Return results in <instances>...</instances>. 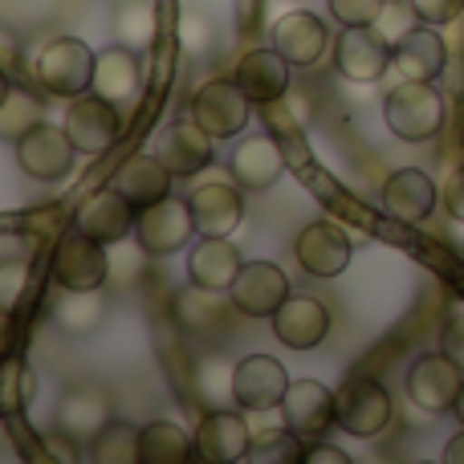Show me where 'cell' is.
<instances>
[{
    "label": "cell",
    "instance_id": "obj_33",
    "mask_svg": "<svg viewBox=\"0 0 464 464\" xmlns=\"http://www.w3.org/2000/svg\"><path fill=\"white\" fill-rule=\"evenodd\" d=\"M139 440H143V428L127 424V420H111V424L90 440V457L98 464H139L143 460Z\"/></svg>",
    "mask_w": 464,
    "mask_h": 464
},
{
    "label": "cell",
    "instance_id": "obj_8",
    "mask_svg": "<svg viewBox=\"0 0 464 464\" xmlns=\"http://www.w3.org/2000/svg\"><path fill=\"white\" fill-rule=\"evenodd\" d=\"M334 70L343 73L346 82L371 86V82H379L387 70H392V41L379 37L375 24L343 29L334 41Z\"/></svg>",
    "mask_w": 464,
    "mask_h": 464
},
{
    "label": "cell",
    "instance_id": "obj_13",
    "mask_svg": "<svg viewBox=\"0 0 464 464\" xmlns=\"http://www.w3.org/2000/svg\"><path fill=\"white\" fill-rule=\"evenodd\" d=\"M228 294H232V305L240 314H248V318H273L281 310V302L289 297V277L273 261H248L240 265Z\"/></svg>",
    "mask_w": 464,
    "mask_h": 464
},
{
    "label": "cell",
    "instance_id": "obj_4",
    "mask_svg": "<svg viewBox=\"0 0 464 464\" xmlns=\"http://www.w3.org/2000/svg\"><path fill=\"white\" fill-rule=\"evenodd\" d=\"M464 387V367L452 354H420L408 371V400L428 416H444L457 408V395Z\"/></svg>",
    "mask_w": 464,
    "mask_h": 464
},
{
    "label": "cell",
    "instance_id": "obj_17",
    "mask_svg": "<svg viewBox=\"0 0 464 464\" xmlns=\"http://www.w3.org/2000/svg\"><path fill=\"white\" fill-rule=\"evenodd\" d=\"M289 70H294V65L269 45V49H248V53H240L232 78L253 98V106H273V102H281V98H289V86H294Z\"/></svg>",
    "mask_w": 464,
    "mask_h": 464
},
{
    "label": "cell",
    "instance_id": "obj_14",
    "mask_svg": "<svg viewBox=\"0 0 464 464\" xmlns=\"http://www.w3.org/2000/svg\"><path fill=\"white\" fill-rule=\"evenodd\" d=\"M135 217H139V208L111 184L82 204L78 217H73V228L86 232L98 245H122V240L135 232Z\"/></svg>",
    "mask_w": 464,
    "mask_h": 464
},
{
    "label": "cell",
    "instance_id": "obj_37",
    "mask_svg": "<svg viewBox=\"0 0 464 464\" xmlns=\"http://www.w3.org/2000/svg\"><path fill=\"white\" fill-rule=\"evenodd\" d=\"M212 37H217V29H212V21L204 13H196V8H184L176 21V41L184 53L192 57H204L212 49Z\"/></svg>",
    "mask_w": 464,
    "mask_h": 464
},
{
    "label": "cell",
    "instance_id": "obj_39",
    "mask_svg": "<svg viewBox=\"0 0 464 464\" xmlns=\"http://www.w3.org/2000/svg\"><path fill=\"white\" fill-rule=\"evenodd\" d=\"M416 21L420 16H416V8H411V0H387L379 21H375V33L383 41H392V49H395V41H400L403 33L416 29Z\"/></svg>",
    "mask_w": 464,
    "mask_h": 464
},
{
    "label": "cell",
    "instance_id": "obj_10",
    "mask_svg": "<svg viewBox=\"0 0 464 464\" xmlns=\"http://www.w3.org/2000/svg\"><path fill=\"white\" fill-rule=\"evenodd\" d=\"M228 392H232V403L245 411H269V408H281L289 392V375L273 354H248V359L237 362L228 379Z\"/></svg>",
    "mask_w": 464,
    "mask_h": 464
},
{
    "label": "cell",
    "instance_id": "obj_26",
    "mask_svg": "<svg viewBox=\"0 0 464 464\" xmlns=\"http://www.w3.org/2000/svg\"><path fill=\"white\" fill-rule=\"evenodd\" d=\"M171 179L176 176L168 171V163H163L160 155L139 151V155H130V160H122V168L114 171L111 184L119 188L135 208H147V204H160L163 196H171Z\"/></svg>",
    "mask_w": 464,
    "mask_h": 464
},
{
    "label": "cell",
    "instance_id": "obj_9",
    "mask_svg": "<svg viewBox=\"0 0 464 464\" xmlns=\"http://www.w3.org/2000/svg\"><path fill=\"white\" fill-rule=\"evenodd\" d=\"M16 147V163H21L24 176L41 179V184H53V179H65L73 168V160H78V147H73L70 130L65 127H49V122H41V127H33L29 135L21 139Z\"/></svg>",
    "mask_w": 464,
    "mask_h": 464
},
{
    "label": "cell",
    "instance_id": "obj_16",
    "mask_svg": "<svg viewBox=\"0 0 464 464\" xmlns=\"http://www.w3.org/2000/svg\"><path fill=\"white\" fill-rule=\"evenodd\" d=\"M330 45L326 21L310 8H294V13H281L277 24H273V49L285 57L289 65H318L322 53Z\"/></svg>",
    "mask_w": 464,
    "mask_h": 464
},
{
    "label": "cell",
    "instance_id": "obj_29",
    "mask_svg": "<svg viewBox=\"0 0 464 464\" xmlns=\"http://www.w3.org/2000/svg\"><path fill=\"white\" fill-rule=\"evenodd\" d=\"M228 302H232L228 289H212L192 281V285H184L176 294V322L184 330H192V334H204V330L220 326V318L228 314Z\"/></svg>",
    "mask_w": 464,
    "mask_h": 464
},
{
    "label": "cell",
    "instance_id": "obj_48",
    "mask_svg": "<svg viewBox=\"0 0 464 464\" xmlns=\"http://www.w3.org/2000/svg\"><path fill=\"white\" fill-rule=\"evenodd\" d=\"M8 90H13V82H8V73L0 70V102H5V98H8Z\"/></svg>",
    "mask_w": 464,
    "mask_h": 464
},
{
    "label": "cell",
    "instance_id": "obj_18",
    "mask_svg": "<svg viewBox=\"0 0 464 464\" xmlns=\"http://www.w3.org/2000/svg\"><path fill=\"white\" fill-rule=\"evenodd\" d=\"M273 334H277V343L289 346V351H314V346L330 334L326 302L305 297V294H289L285 302H281V310L273 314Z\"/></svg>",
    "mask_w": 464,
    "mask_h": 464
},
{
    "label": "cell",
    "instance_id": "obj_7",
    "mask_svg": "<svg viewBox=\"0 0 464 464\" xmlns=\"http://www.w3.org/2000/svg\"><path fill=\"white\" fill-rule=\"evenodd\" d=\"M65 130H70L73 147L78 155H102L119 143V130H122V114H119V102L102 94H82V98H70V111H65Z\"/></svg>",
    "mask_w": 464,
    "mask_h": 464
},
{
    "label": "cell",
    "instance_id": "obj_5",
    "mask_svg": "<svg viewBox=\"0 0 464 464\" xmlns=\"http://www.w3.org/2000/svg\"><path fill=\"white\" fill-rule=\"evenodd\" d=\"M253 98L240 90L237 78H208L192 98V119L208 130L212 139H232L248 127Z\"/></svg>",
    "mask_w": 464,
    "mask_h": 464
},
{
    "label": "cell",
    "instance_id": "obj_2",
    "mask_svg": "<svg viewBox=\"0 0 464 464\" xmlns=\"http://www.w3.org/2000/svg\"><path fill=\"white\" fill-rule=\"evenodd\" d=\"M334 408H338V428L354 440H371L379 436L395 416L392 392L371 375H351L338 383L334 392Z\"/></svg>",
    "mask_w": 464,
    "mask_h": 464
},
{
    "label": "cell",
    "instance_id": "obj_21",
    "mask_svg": "<svg viewBox=\"0 0 464 464\" xmlns=\"http://www.w3.org/2000/svg\"><path fill=\"white\" fill-rule=\"evenodd\" d=\"M212 143H217V139H212L196 119H179L163 130L155 155L168 163L171 176L184 179V176H200V171L212 163Z\"/></svg>",
    "mask_w": 464,
    "mask_h": 464
},
{
    "label": "cell",
    "instance_id": "obj_25",
    "mask_svg": "<svg viewBox=\"0 0 464 464\" xmlns=\"http://www.w3.org/2000/svg\"><path fill=\"white\" fill-rule=\"evenodd\" d=\"M248 420L237 416V411H208L196 428V457L212 460V464H232V460H245L248 452Z\"/></svg>",
    "mask_w": 464,
    "mask_h": 464
},
{
    "label": "cell",
    "instance_id": "obj_23",
    "mask_svg": "<svg viewBox=\"0 0 464 464\" xmlns=\"http://www.w3.org/2000/svg\"><path fill=\"white\" fill-rule=\"evenodd\" d=\"M106 424H111V400H106L102 387H70L57 403V432H65L73 444L94 440Z\"/></svg>",
    "mask_w": 464,
    "mask_h": 464
},
{
    "label": "cell",
    "instance_id": "obj_38",
    "mask_svg": "<svg viewBox=\"0 0 464 464\" xmlns=\"http://www.w3.org/2000/svg\"><path fill=\"white\" fill-rule=\"evenodd\" d=\"M29 281H33V269L24 256H5L0 261V305L5 310H21L24 294H29Z\"/></svg>",
    "mask_w": 464,
    "mask_h": 464
},
{
    "label": "cell",
    "instance_id": "obj_24",
    "mask_svg": "<svg viewBox=\"0 0 464 464\" xmlns=\"http://www.w3.org/2000/svg\"><path fill=\"white\" fill-rule=\"evenodd\" d=\"M188 204H192V220H196L200 237H228V232L240 225V217H245V200H240V192L232 184H225V179L192 188Z\"/></svg>",
    "mask_w": 464,
    "mask_h": 464
},
{
    "label": "cell",
    "instance_id": "obj_31",
    "mask_svg": "<svg viewBox=\"0 0 464 464\" xmlns=\"http://www.w3.org/2000/svg\"><path fill=\"white\" fill-rule=\"evenodd\" d=\"M102 318H106L102 289H62V297L53 302V322L65 334H90Z\"/></svg>",
    "mask_w": 464,
    "mask_h": 464
},
{
    "label": "cell",
    "instance_id": "obj_36",
    "mask_svg": "<svg viewBox=\"0 0 464 464\" xmlns=\"http://www.w3.org/2000/svg\"><path fill=\"white\" fill-rule=\"evenodd\" d=\"M37 395V375L21 359H0V416L24 411Z\"/></svg>",
    "mask_w": 464,
    "mask_h": 464
},
{
    "label": "cell",
    "instance_id": "obj_19",
    "mask_svg": "<svg viewBox=\"0 0 464 464\" xmlns=\"http://www.w3.org/2000/svg\"><path fill=\"white\" fill-rule=\"evenodd\" d=\"M449 65V45L436 33V24H416L411 33H403L392 49V70L400 78L411 82H436Z\"/></svg>",
    "mask_w": 464,
    "mask_h": 464
},
{
    "label": "cell",
    "instance_id": "obj_28",
    "mask_svg": "<svg viewBox=\"0 0 464 464\" xmlns=\"http://www.w3.org/2000/svg\"><path fill=\"white\" fill-rule=\"evenodd\" d=\"M240 253L228 237H204L200 245L188 253V277L212 289H228L240 273Z\"/></svg>",
    "mask_w": 464,
    "mask_h": 464
},
{
    "label": "cell",
    "instance_id": "obj_40",
    "mask_svg": "<svg viewBox=\"0 0 464 464\" xmlns=\"http://www.w3.org/2000/svg\"><path fill=\"white\" fill-rule=\"evenodd\" d=\"M387 0H330V16H334L343 29H354V24H375L379 13H383Z\"/></svg>",
    "mask_w": 464,
    "mask_h": 464
},
{
    "label": "cell",
    "instance_id": "obj_6",
    "mask_svg": "<svg viewBox=\"0 0 464 464\" xmlns=\"http://www.w3.org/2000/svg\"><path fill=\"white\" fill-rule=\"evenodd\" d=\"M196 232L192 220V204L163 196L160 204H147L135 217V240L147 256H171L188 245V237Z\"/></svg>",
    "mask_w": 464,
    "mask_h": 464
},
{
    "label": "cell",
    "instance_id": "obj_15",
    "mask_svg": "<svg viewBox=\"0 0 464 464\" xmlns=\"http://www.w3.org/2000/svg\"><path fill=\"white\" fill-rule=\"evenodd\" d=\"M294 256L310 277H338V273L351 265L354 245L338 225H330V220H314V225H305L302 232H297Z\"/></svg>",
    "mask_w": 464,
    "mask_h": 464
},
{
    "label": "cell",
    "instance_id": "obj_49",
    "mask_svg": "<svg viewBox=\"0 0 464 464\" xmlns=\"http://www.w3.org/2000/svg\"><path fill=\"white\" fill-rule=\"evenodd\" d=\"M460 143H464V122H460Z\"/></svg>",
    "mask_w": 464,
    "mask_h": 464
},
{
    "label": "cell",
    "instance_id": "obj_50",
    "mask_svg": "<svg viewBox=\"0 0 464 464\" xmlns=\"http://www.w3.org/2000/svg\"><path fill=\"white\" fill-rule=\"evenodd\" d=\"M114 5H119V0H114Z\"/></svg>",
    "mask_w": 464,
    "mask_h": 464
},
{
    "label": "cell",
    "instance_id": "obj_27",
    "mask_svg": "<svg viewBox=\"0 0 464 464\" xmlns=\"http://www.w3.org/2000/svg\"><path fill=\"white\" fill-rule=\"evenodd\" d=\"M143 86V70H139V53L114 41L111 49H98V70H94V94L122 102L135 98Z\"/></svg>",
    "mask_w": 464,
    "mask_h": 464
},
{
    "label": "cell",
    "instance_id": "obj_42",
    "mask_svg": "<svg viewBox=\"0 0 464 464\" xmlns=\"http://www.w3.org/2000/svg\"><path fill=\"white\" fill-rule=\"evenodd\" d=\"M411 8H416V16L424 24H452L457 16L464 13V0H411Z\"/></svg>",
    "mask_w": 464,
    "mask_h": 464
},
{
    "label": "cell",
    "instance_id": "obj_35",
    "mask_svg": "<svg viewBox=\"0 0 464 464\" xmlns=\"http://www.w3.org/2000/svg\"><path fill=\"white\" fill-rule=\"evenodd\" d=\"M245 460L253 464H297L305 460L302 452V436L294 432V428H265V432H256L253 440H248V452Z\"/></svg>",
    "mask_w": 464,
    "mask_h": 464
},
{
    "label": "cell",
    "instance_id": "obj_45",
    "mask_svg": "<svg viewBox=\"0 0 464 464\" xmlns=\"http://www.w3.org/2000/svg\"><path fill=\"white\" fill-rule=\"evenodd\" d=\"M305 464H351L343 449H330V444H318V449L305 452Z\"/></svg>",
    "mask_w": 464,
    "mask_h": 464
},
{
    "label": "cell",
    "instance_id": "obj_20",
    "mask_svg": "<svg viewBox=\"0 0 464 464\" xmlns=\"http://www.w3.org/2000/svg\"><path fill=\"white\" fill-rule=\"evenodd\" d=\"M440 204V188L428 171L420 168H400L387 176L383 184V208L387 217L403 220V225H420V220L432 217V208Z\"/></svg>",
    "mask_w": 464,
    "mask_h": 464
},
{
    "label": "cell",
    "instance_id": "obj_3",
    "mask_svg": "<svg viewBox=\"0 0 464 464\" xmlns=\"http://www.w3.org/2000/svg\"><path fill=\"white\" fill-rule=\"evenodd\" d=\"M98 53L78 37H57L37 53V82L57 98H82L94 90Z\"/></svg>",
    "mask_w": 464,
    "mask_h": 464
},
{
    "label": "cell",
    "instance_id": "obj_41",
    "mask_svg": "<svg viewBox=\"0 0 464 464\" xmlns=\"http://www.w3.org/2000/svg\"><path fill=\"white\" fill-rule=\"evenodd\" d=\"M440 351L452 354L464 367V302L449 305V318H444V330H440Z\"/></svg>",
    "mask_w": 464,
    "mask_h": 464
},
{
    "label": "cell",
    "instance_id": "obj_34",
    "mask_svg": "<svg viewBox=\"0 0 464 464\" xmlns=\"http://www.w3.org/2000/svg\"><path fill=\"white\" fill-rule=\"evenodd\" d=\"M41 119H45L41 98L24 86H13L8 98L0 102V139H5V143H21L33 127H41Z\"/></svg>",
    "mask_w": 464,
    "mask_h": 464
},
{
    "label": "cell",
    "instance_id": "obj_12",
    "mask_svg": "<svg viewBox=\"0 0 464 464\" xmlns=\"http://www.w3.org/2000/svg\"><path fill=\"white\" fill-rule=\"evenodd\" d=\"M281 416H285V428H294L302 440H322L338 424L334 392L326 383H318V379H289Z\"/></svg>",
    "mask_w": 464,
    "mask_h": 464
},
{
    "label": "cell",
    "instance_id": "obj_43",
    "mask_svg": "<svg viewBox=\"0 0 464 464\" xmlns=\"http://www.w3.org/2000/svg\"><path fill=\"white\" fill-rule=\"evenodd\" d=\"M440 204H444V212H449L457 225H464V163L457 171H452L449 179H444V188H440Z\"/></svg>",
    "mask_w": 464,
    "mask_h": 464
},
{
    "label": "cell",
    "instance_id": "obj_30",
    "mask_svg": "<svg viewBox=\"0 0 464 464\" xmlns=\"http://www.w3.org/2000/svg\"><path fill=\"white\" fill-rule=\"evenodd\" d=\"M114 41L135 53H147L155 45V33H160V16H155V5L151 0H119L114 5Z\"/></svg>",
    "mask_w": 464,
    "mask_h": 464
},
{
    "label": "cell",
    "instance_id": "obj_32",
    "mask_svg": "<svg viewBox=\"0 0 464 464\" xmlns=\"http://www.w3.org/2000/svg\"><path fill=\"white\" fill-rule=\"evenodd\" d=\"M139 449H143V464H184V460H192V452H196V436L188 440V432L179 424L155 420V424L143 428Z\"/></svg>",
    "mask_w": 464,
    "mask_h": 464
},
{
    "label": "cell",
    "instance_id": "obj_22",
    "mask_svg": "<svg viewBox=\"0 0 464 464\" xmlns=\"http://www.w3.org/2000/svg\"><path fill=\"white\" fill-rule=\"evenodd\" d=\"M228 171L245 192H269L281 179V171H285V155H281V147L269 135H248L232 151Z\"/></svg>",
    "mask_w": 464,
    "mask_h": 464
},
{
    "label": "cell",
    "instance_id": "obj_11",
    "mask_svg": "<svg viewBox=\"0 0 464 464\" xmlns=\"http://www.w3.org/2000/svg\"><path fill=\"white\" fill-rule=\"evenodd\" d=\"M111 277V256L98 240L73 228L70 237L57 240L53 253V281L57 289H102Z\"/></svg>",
    "mask_w": 464,
    "mask_h": 464
},
{
    "label": "cell",
    "instance_id": "obj_44",
    "mask_svg": "<svg viewBox=\"0 0 464 464\" xmlns=\"http://www.w3.org/2000/svg\"><path fill=\"white\" fill-rule=\"evenodd\" d=\"M13 346H16L13 310H5V305H0V359H13Z\"/></svg>",
    "mask_w": 464,
    "mask_h": 464
},
{
    "label": "cell",
    "instance_id": "obj_47",
    "mask_svg": "<svg viewBox=\"0 0 464 464\" xmlns=\"http://www.w3.org/2000/svg\"><path fill=\"white\" fill-rule=\"evenodd\" d=\"M452 416H457L460 428H464V387H460V395H457V408H452Z\"/></svg>",
    "mask_w": 464,
    "mask_h": 464
},
{
    "label": "cell",
    "instance_id": "obj_46",
    "mask_svg": "<svg viewBox=\"0 0 464 464\" xmlns=\"http://www.w3.org/2000/svg\"><path fill=\"white\" fill-rule=\"evenodd\" d=\"M444 464H464V428L444 444Z\"/></svg>",
    "mask_w": 464,
    "mask_h": 464
},
{
    "label": "cell",
    "instance_id": "obj_1",
    "mask_svg": "<svg viewBox=\"0 0 464 464\" xmlns=\"http://www.w3.org/2000/svg\"><path fill=\"white\" fill-rule=\"evenodd\" d=\"M444 111H449L444 94L432 82L400 78V86H392L383 98V122L403 143H428V139H436L444 127Z\"/></svg>",
    "mask_w": 464,
    "mask_h": 464
}]
</instances>
